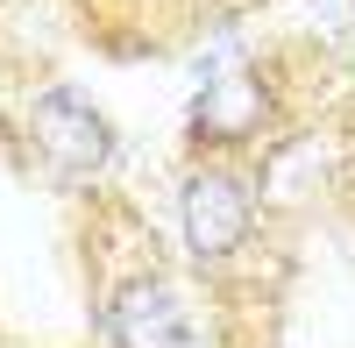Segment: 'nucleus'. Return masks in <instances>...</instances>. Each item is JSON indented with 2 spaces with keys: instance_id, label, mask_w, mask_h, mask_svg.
Instances as JSON below:
<instances>
[{
  "instance_id": "nucleus-1",
  "label": "nucleus",
  "mask_w": 355,
  "mask_h": 348,
  "mask_svg": "<svg viewBox=\"0 0 355 348\" xmlns=\"http://www.w3.org/2000/svg\"><path fill=\"white\" fill-rule=\"evenodd\" d=\"M85 313L100 348H199L185 284L128 207H114V220H85Z\"/></svg>"
},
{
  "instance_id": "nucleus-2",
  "label": "nucleus",
  "mask_w": 355,
  "mask_h": 348,
  "mask_svg": "<svg viewBox=\"0 0 355 348\" xmlns=\"http://www.w3.org/2000/svg\"><path fill=\"white\" fill-rule=\"evenodd\" d=\"M171 214H178V249H185L192 277L227 284V270L263 242V157L185 150Z\"/></svg>"
},
{
  "instance_id": "nucleus-3",
  "label": "nucleus",
  "mask_w": 355,
  "mask_h": 348,
  "mask_svg": "<svg viewBox=\"0 0 355 348\" xmlns=\"http://www.w3.org/2000/svg\"><path fill=\"white\" fill-rule=\"evenodd\" d=\"M15 150L28 171H43L57 192H100L107 171L121 164V135L114 121L64 78L28 85L15 107Z\"/></svg>"
},
{
  "instance_id": "nucleus-4",
  "label": "nucleus",
  "mask_w": 355,
  "mask_h": 348,
  "mask_svg": "<svg viewBox=\"0 0 355 348\" xmlns=\"http://www.w3.org/2000/svg\"><path fill=\"white\" fill-rule=\"evenodd\" d=\"M284 128V93L277 71L256 57H234L199 85L185 107V150H227V157H263Z\"/></svg>"
}]
</instances>
